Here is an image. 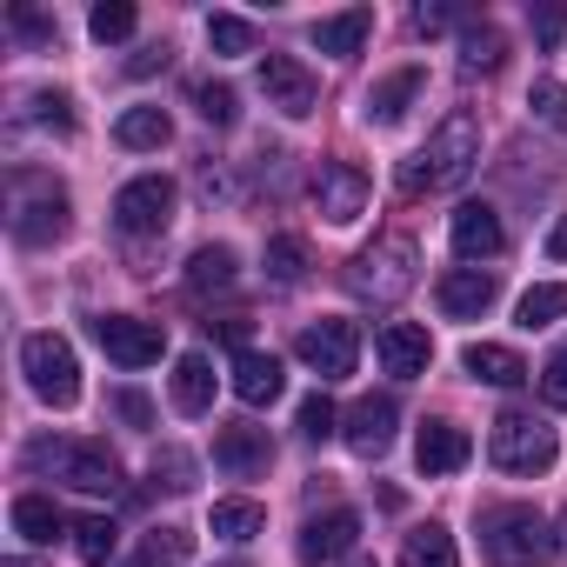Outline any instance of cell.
<instances>
[{"label": "cell", "mask_w": 567, "mask_h": 567, "mask_svg": "<svg viewBox=\"0 0 567 567\" xmlns=\"http://www.w3.org/2000/svg\"><path fill=\"white\" fill-rule=\"evenodd\" d=\"M68 234V194L41 174H14V240L21 247H48Z\"/></svg>", "instance_id": "obj_8"}, {"label": "cell", "mask_w": 567, "mask_h": 567, "mask_svg": "<svg viewBox=\"0 0 567 567\" xmlns=\"http://www.w3.org/2000/svg\"><path fill=\"white\" fill-rule=\"evenodd\" d=\"M547 260H567V214H560L554 234H547Z\"/></svg>", "instance_id": "obj_49"}, {"label": "cell", "mask_w": 567, "mask_h": 567, "mask_svg": "<svg viewBox=\"0 0 567 567\" xmlns=\"http://www.w3.org/2000/svg\"><path fill=\"white\" fill-rule=\"evenodd\" d=\"M467 461H474L467 427H454V421H421V434H414V467H421V474H461Z\"/></svg>", "instance_id": "obj_17"}, {"label": "cell", "mask_w": 567, "mask_h": 567, "mask_svg": "<svg viewBox=\"0 0 567 567\" xmlns=\"http://www.w3.org/2000/svg\"><path fill=\"white\" fill-rule=\"evenodd\" d=\"M94 341H101V354L121 361V368H154L161 348H167L161 321H141V315H94Z\"/></svg>", "instance_id": "obj_9"}, {"label": "cell", "mask_w": 567, "mask_h": 567, "mask_svg": "<svg viewBox=\"0 0 567 567\" xmlns=\"http://www.w3.org/2000/svg\"><path fill=\"white\" fill-rule=\"evenodd\" d=\"M554 554H567V514H560V540H554Z\"/></svg>", "instance_id": "obj_51"}, {"label": "cell", "mask_w": 567, "mask_h": 567, "mask_svg": "<svg viewBox=\"0 0 567 567\" xmlns=\"http://www.w3.org/2000/svg\"><path fill=\"white\" fill-rule=\"evenodd\" d=\"M394 427H401V408H394V394H368V401H354V414H348L341 441H348L361 461H381V454L394 447Z\"/></svg>", "instance_id": "obj_13"}, {"label": "cell", "mask_w": 567, "mask_h": 567, "mask_svg": "<svg viewBox=\"0 0 567 567\" xmlns=\"http://www.w3.org/2000/svg\"><path fill=\"white\" fill-rule=\"evenodd\" d=\"M494 295H501V280L487 267H454V274H441V288H434L447 321H481L494 308Z\"/></svg>", "instance_id": "obj_14"}, {"label": "cell", "mask_w": 567, "mask_h": 567, "mask_svg": "<svg viewBox=\"0 0 567 567\" xmlns=\"http://www.w3.org/2000/svg\"><path fill=\"white\" fill-rule=\"evenodd\" d=\"M114 547H121V527H114L107 514H81V520H74V554H81L87 567H107Z\"/></svg>", "instance_id": "obj_33"}, {"label": "cell", "mask_w": 567, "mask_h": 567, "mask_svg": "<svg viewBox=\"0 0 567 567\" xmlns=\"http://www.w3.org/2000/svg\"><path fill=\"white\" fill-rule=\"evenodd\" d=\"M280 388H288V374H280V361H274V354H260V348L234 354V394H240L247 408H267V401H280Z\"/></svg>", "instance_id": "obj_21"}, {"label": "cell", "mask_w": 567, "mask_h": 567, "mask_svg": "<svg viewBox=\"0 0 567 567\" xmlns=\"http://www.w3.org/2000/svg\"><path fill=\"white\" fill-rule=\"evenodd\" d=\"M207 527H214L220 540H234V547H240V540H254V534L267 527V507H260V501H214Z\"/></svg>", "instance_id": "obj_31"}, {"label": "cell", "mask_w": 567, "mask_h": 567, "mask_svg": "<svg viewBox=\"0 0 567 567\" xmlns=\"http://www.w3.org/2000/svg\"><path fill=\"white\" fill-rule=\"evenodd\" d=\"M354 540H361V514L354 507H328V514H315L301 527V560L308 567H328V560L354 554Z\"/></svg>", "instance_id": "obj_15"}, {"label": "cell", "mask_w": 567, "mask_h": 567, "mask_svg": "<svg viewBox=\"0 0 567 567\" xmlns=\"http://www.w3.org/2000/svg\"><path fill=\"white\" fill-rule=\"evenodd\" d=\"M454 28V8H414V34H447Z\"/></svg>", "instance_id": "obj_46"}, {"label": "cell", "mask_w": 567, "mask_h": 567, "mask_svg": "<svg viewBox=\"0 0 567 567\" xmlns=\"http://www.w3.org/2000/svg\"><path fill=\"white\" fill-rule=\"evenodd\" d=\"M61 527H68V514H61L48 494H21V501H14V534H28L34 547H48Z\"/></svg>", "instance_id": "obj_30"}, {"label": "cell", "mask_w": 567, "mask_h": 567, "mask_svg": "<svg viewBox=\"0 0 567 567\" xmlns=\"http://www.w3.org/2000/svg\"><path fill=\"white\" fill-rule=\"evenodd\" d=\"M234 274H240V260H234V247H200L194 260H187V295H227L234 288Z\"/></svg>", "instance_id": "obj_26"}, {"label": "cell", "mask_w": 567, "mask_h": 567, "mask_svg": "<svg viewBox=\"0 0 567 567\" xmlns=\"http://www.w3.org/2000/svg\"><path fill=\"white\" fill-rule=\"evenodd\" d=\"M295 354H301L321 381H348L354 361H361V334H354V321H315V328H301Z\"/></svg>", "instance_id": "obj_10"}, {"label": "cell", "mask_w": 567, "mask_h": 567, "mask_svg": "<svg viewBox=\"0 0 567 567\" xmlns=\"http://www.w3.org/2000/svg\"><path fill=\"white\" fill-rule=\"evenodd\" d=\"M214 461H220L234 481H247V474H260V467L274 461V441H267V427L234 421V427H220V434H214Z\"/></svg>", "instance_id": "obj_20"}, {"label": "cell", "mask_w": 567, "mask_h": 567, "mask_svg": "<svg viewBox=\"0 0 567 567\" xmlns=\"http://www.w3.org/2000/svg\"><path fill=\"white\" fill-rule=\"evenodd\" d=\"M481 554L494 567H540V560H554V540H547V520L514 501V507H494L481 520Z\"/></svg>", "instance_id": "obj_4"}, {"label": "cell", "mask_w": 567, "mask_h": 567, "mask_svg": "<svg viewBox=\"0 0 567 567\" xmlns=\"http://www.w3.org/2000/svg\"><path fill=\"white\" fill-rule=\"evenodd\" d=\"M567 315V280H540V288H527L520 295V308H514V321L534 334V328H554Z\"/></svg>", "instance_id": "obj_32"}, {"label": "cell", "mask_w": 567, "mask_h": 567, "mask_svg": "<svg viewBox=\"0 0 567 567\" xmlns=\"http://www.w3.org/2000/svg\"><path fill=\"white\" fill-rule=\"evenodd\" d=\"M227 567H240V560H227Z\"/></svg>", "instance_id": "obj_53"}, {"label": "cell", "mask_w": 567, "mask_h": 567, "mask_svg": "<svg viewBox=\"0 0 567 567\" xmlns=\"http://www.w3.org/2000/svg\"><path fill=\"white\" fill-rule=\"evenodd\" d=\"M174 408L181 414H207L214 408V361L207 354H181L174 361Z\"/></svg>", "instance_id": "obj_25"}, {"label": "cell", "mask_w": 567, "mask_h": 567, "mask_svg": "<svg viewBox=\"0 0 567 567\" xmlns=\"http://www.w3.org/2000/svg\"><path fill=\"white\" fill-rule=\"evenodd\" d=\"M447 234H454V254H461V260H494L501 240H507V234H501V214H494L487 200H461Z\"/></svg>", "instance_id": "obj_18"}, {"label": "cell", "mask_w": 567, "mask_h": 567, "mask_svg": "<svg viewBox=\"0 0 567 567\" xmlns=\"http://www.w3.org/2000/svg\"><path fill=\"white\" fill-rule=\"evenodd\" d=\"M354 567H374V560H354Z\"/></svg>", "instance_id": "obj_52"}, {"label": "cell", "mask_w": 567, "mask_h": 567, "mask_svg": "<svg viewBox=\"0 0 567 567\" xmlns=\"http://www.w3.org/2000/svg\"><path fill=\"white\" fill-rule=\"evenodd\" d=\"M0 567H41V560H28V554H8V560H0Z\"/></svg>", "instance_id": "obj_50"}, {"label": "cell", "mask_w": 567, "mask_h": 567, "mask_svg": "<svg viewBox=\"0 0 567 567\" xmlns=\"http://www.w3.org/2000/svg\"><path fill=\"white\" fill-rule=\"evenodd\" d=\"M554 454H560L554 427L534 421V414H520V408H507V414L487 427V461H494L501 474H547Z\"/></svg>", "instance_id": "obj_5"}, {"label": "cell", "mask_w": 567, "mask_h": 567, "mask_svg": "<svg viewBox=\"0 0 567 567\" xmlns=\"http://www.w3.org/2000/svg\"><path fill=\"white\" fill-rule=\"evenodd\" d=\"M461 368H467L474 381H487V388H520V381H527V361H520L514 348H501V341H467Z\"/></svg>", "instance_id": "obj_23"}, {"label": "cell", "mask_w": 567, "mask_h": 567, "mask_svg": "<svg viewBox=\"0 0 567 567\" xmlns=\"http://www.w3.org/2000/svg\"><path fill=\"white\" fill-rule=\"evenodd\" d=\"M28 467H41V474H54V481H68V487H81V494H114L121 487V461L101 447V441H34L28 447Z\"/></svg>", "instance_id": "obj_3"}, {"label": "cell", "mask_w": 567, "mask_h": 567, "mask_svg": "<svg viewBox=\"0 0 567 567\" xmlns=\"http://www.w3.org/2000/svg\"><path fill=\"white\" fill-rule=\"evenodd\" d=\"M301 434H308V441L341 434V414H334V401H328V394H308V401H301Z\"/></svg>", "instance_id": "obj_41"}, {"label": "cell", "mask_w": 567, "mask_h": 567, "mask_svg": "<svg viewBox=\"0 0 567 567\" xmlns=\"http://www.w3.org/2000/svg\"><path fill=\"white\" fill-rule=\"evenodd\" d=\"M560 34H567V8H540V14H534V41H540V48H554Z\"/></svg>", "instance_id": "obj_44"}, {"label": "cell", "mask_w": 567, "mask_h": 567, "mask_svg": "<svg viewBox=\"0 0 567 567\" xmlns=\"http://www.w3.org/2000/svg\"><path fill=\"white\" fill-rule=\"evenodd\" d=\"M540 401L547 408H567V341L547 354V368H540Z\"/></svg>", "instance_id": "obj_42"}, {"label": "cell", "mask_w": 567, "mask_h": 567, "mask_svg": "<svg viewBox=\"0 0 567 567\" xmlns=\"http://www.w3.org/2000/svg\"><path fill=\"white\" fill-rule=\"evenodd\" d=\"M527 107H534V121H547L554 134H567V87H560V81H534Z\"/></svg>", "instance_id": "obj_39"}, {"label": "cell", "mask_w": 567, "mask_h": 567, "mask_svg": "<svg viewBox=\"0 0 567 567\" xmlns=\"http://www.w3.org/2000/svg\"><path fill=\"white\" fill-rule=\"evenodd\" d=\"M368 174L354 167V161H321V174H315V200H321V214L334 220V227H348V220H361L368 214Z\"/></svg>", "instance_id": "obj_12"}, {"label": "cell", "mask_w": 567, "mask_h": 567, "mask_svg": "<svg viewBox=\"0 0 567 567\" xmlns=\"http://www.w3.org/2000/svg\"><path fill=\"white\" fill-rule=\"evenodd\" d=\"M267 280L274 288H301L308 280V240L301 234H274L267 240Z\"/></svg>", "instance_id": "obj_29"}, {"label": "cell", "mask_w": 567, "mask_h": 567, "mask_svg": "<svg viewBox=\"0 0 567 567\" xmlns=\"http://www.w3.org/2000/svg\"><path fill=\"white\" fill-rule=\"evenodd\" d=\"M260 94H267V107H280L288 121H308L315 101H321L315 74H308L295 54H260Z\"/></svg>", "instance_id": "obj_11"}, {"label": "cell", "mask_w": 567, "mask_h": 567, "mask_svg": "<svg viewBox=\"0 0 567 567\" xmlns=\"http://www.w3.org/2000/svg\"><path fill=\"white\" fill-rule=\"evenodd\" d=\"M421 87H427L421 68H394L388 81H374V87H368V107H361L368 127H394V121H408V107L421 101Z\"/></svg>", "instance_id": "obj_19"}, {"label": "cell", "mask_w": 567, "mask_h": 567, "mask_svg": "<svg viewBox=\"0 0 567 567\" xmlns=\"http://www.w3.org/2000/svg\"><path fill=\"white\" fill-rule=\"evenodd\" d=\"M194 107H200L207 127H234V121H240V94H234L227 81H200V87H194Z\"/></svg>", "instance_id": "obj_35"}, {"label": "cell", "mask_w": 567, "mask_h": 567, "mask_svg": "<svg viewBox=\"0 0 567 567\" xmlns=\"http://www.w3.org/2000/svg\"><path fill=\"white\" fill-rule=\"evenodd\" d=\"M368 34H374V8H348V14L315 21V48L334 54V61H354V54L368 48Z\"/></svg>", "instance_id": "obj_22"}, {"label": "cell", "mask_w": 567, "mask_h": 567, "mask_svg": "<svg viewBox=\"0 0 567 567\" xmlns=\"http://www.w3.org/2000/svg\"><path fill=\"white\" fill-rule=\"evenodd\" d=\"M21 374H28V388L48 408H74L81 401V361H74V348L61 334H28L21 341Z\"/></svg>", "instance_id": "obj_6"}, {"label": "cell", "mask_w": 567, "mask_h": 567, "mask_svg": "<svg viewBox=\"0 0 567 567\" xmlns=\"http://www.w3.org/2000/svg\"><path fill=\"white\" fill-rule=\"evenodd\" d=\"M414 280H421V247L408 234H388L348 260V295L374 301V308H394L401 295H414Z\"/></svg>", "instance_id": "obj_2"}, {"label": "cell", "mask_w": 567, "mask_h": 567, "mask_svg": "<svg viewBox=\"0 0 567 567\" xmlns=\"http://www.w3.org/2000/svg\"><path fill=\"white\" fill-rule=\"evenodd\" d=\"M207 48H214V54H254V21H240V14H207Z\"/></svg>", "instance_id": "obj_37"}, {"label": "cell", "mask_w": 567, "mask_h": 567, "mask_svg": "<svg viewBox=\"0 0 567 567\" xmlns=\"http://www.w3.org/2000/svg\"><path fill=\"white\" fill-rule=\"evenodd\" d=\"M194 560V534L187 527H154L134 554V567H187Z\"/></svg>", "instance_id": "obj_34"}, {"label": "cell", "mask_w": 567, "mask_h": 567, "mask_svg": "<svg viewBox=\"0 0 567 567\" xmlns=\"http://www.w3.org/2000/svg\"><path fill=\"white\" fill-rule=\"evenodd\" d=\"M28 121H34V127H54V134H74L68 94H34V101H28Z\"/></svg>", "instance_id": "obj_40"}, {"label": "cell", "mask_w": 567, "mask_h": 567, "mask_svg": "<svg viewBox=\"0 0 567 567\" xmlns=\"http://www.w3.org/2000/svg\"><path fill=\"white\" fill-rule=\"evenodd\" d=\"M401 567H461V547H454V534L447 527H414L408 540H401Z\"/></svg>", "instance_id": "obj_27"}, {"label": "cell", "mask_w": 567, "mask_h": 567, "mask_svg": "<svg viewBox=\"0 0 567 567\" xmlns=\"http://www.w3.org/2000/svg\"><path fill=\"white\" fill-rule=\"evenodd\" d=\"M107 408L127 421V427H154V408H147V394H134V388H121V394H107Z\"/></svg>", "instance_id": "obj_43"}, {"label": "cell", "mask_w": 567, "mask_h": 567, "mask_svg": "<svg viewBox=\"0 0 567 567\" xmlns=\"http://www.w3.org/2000/svg\"><path fill=\"white\" fill-rule=\"evenodd\" d=\"M501 61H507V34H501L494 21H474V28L461 34V68H467V74H501Z\"/></svg>", "instance_id": "obj_28"}, {"label": "cell", "mask_w": 567, "mask_h": 567, "mask_svg": "<svg viewBox=\"0 0 567 567\" xmlns=\"http://www.w3.org/2000/svg\"><path fill=\"white\" fill-rule=\"evenodd\" d=\"M374 354H381V368H388L394 381H421L427 361H434V341H427V328H414V321H388L381 341H374Z\"/></svg>", "instance_id": "obj_16"}, {"label": "cell", "mask_w": 567, "mask_h": 567, "mask_svg": "<svg viewBox=\"0 0 567 567\" xmlns=\"http://www.w3.org/2000/svg\"><path fill=\"white\" fill-rule=\"evenodd\" d=\"M167 61H174V48H167V41H161V48H141V54H134V61H127V74H161V68H167Z\"/></svg>", "instance_id": "obj_47"}, {"label": "cell", "mask_w": 567, "mask_h": 567, "mask_svg": "<svg viewBox=\"0 0 567 567\" xmlns=\"http://www.w3.org/2000/svg\"><path fill=\"white\" fill-rule=\"evenodd\" d=\"M114 141L134 147V154H154V147L174 141V121H167V107H127V114L114 121Z\"/></svg>", "instance_id": "obj_24"}, {"label": "cell", "mask_w": 567, "mask_h": 567, "mask_svg": "<svg viewBox=\"0 0 567 567\" xmlns=\"http://www.w3.org/2000/svg\"><path fill=\"white\" fill-rule=\"evenodd\" d=\"M481 167V121L474 114H447L434 127V141L401 167V194H454L467 187Z\"/></svg>", "instance_id": "obj_1"}, {"label": "cell", "mask_w": 567, "mask_h": 567, "mask_svg": "<svg viewBox=\"0 0 567 567\" xmlns=\"http://www.w3.org/2000/svg\"><path fill=\"white\" fill-rule=\"evenodd\" d=\"M174 200H181V187H174L167 174H134V181L114 194V227H121L127 240L167 234V227H174Z\"/></svg>", "instance_id": "obj_7"}, {"label": "cell", "mask_w": 567, "mask_h": 567, "mask_svg": "<svg viewBox=\"0 0 567 567\" xmlns=\"http://www.w3.org/2000/svg\"><path fill=\"white\" fill-rule=\"evenodd\" d=\"M200 194H207V200H234L240 187H234V174H227V167H214V161H207V167H200Z\"/></svg>", "instance_id": "obj_45"}, {"label": "cell", "mask_w": 567, "mask_h": 567, "mask_svg": "<svg viewBox=\"0 0 567 567\" xmlns=\"http://www.w3.org/2000/svg\"><path fill=\"white\" fill-rule=\"evenodd\" d=\"M194 474H200V467H194L187 447H161V454H154V481H161L167 494H194Z\"/></svg>", "instance_id": "obj_38"}, {"label": "cell", "mask_w": 567, "mask_h": 567, "mask_svg": "<svg viewBox=\"0 0 567 567\" xmlns=\"http://www.w3.org/2000/svg\"><path fill=\"white\" fill-rule=\"evenodd\" d=\"M134 28H141V14L127 8V0H101V8L87 14V34H94L101 48H107V41H127Z\"/></svg>", "instance_id": "obj_36"}, {"label": "cell", "mask_w": 567, "mask_h": 567, "mask_svg": "<svg viewBox=\"0 0 567 567\" xmlns=\"http://www.w3.org/2000/svg\"><path fill=\"white\" fill-rule=\"evenodd\" d=\"M207 334H220L227 348H240V354H247V321H240V315H227V321H207Z\"/></svg>", "instance_id": "obj_48"}]
</instances>
